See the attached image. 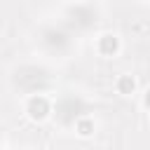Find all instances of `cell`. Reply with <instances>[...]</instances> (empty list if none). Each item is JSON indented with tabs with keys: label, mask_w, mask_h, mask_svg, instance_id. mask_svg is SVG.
<instances>
[{
	"label": "cell",
	"mask_w": 150,
	"mask_h": 150,
	"mask_svg": "<svg viewBox=\"0 0 150 150\" xmlns=\"http://www.w3.org/2000/svg\"><path fill=\"white\" fill-rule=\"evenodd\" d=\"M98 52H101L103 56H115V54L120 52V38L112 35V33L101 35V38H98Z\"/></svg>",
	"instance_id": "obj_2"
},
{
	"label": "cell",
	"mask_w": 150,
	"mask_h": 150,
	"mask_svg": "<svg viewBox=\"0 0 150 150\" xmlns=\"http://www.w3.org/2000/svg\"><path fill=\"white\" fill-rule=\"evenodd\" d=\"M26 112H28V117L33 120V122H42V120H47L49 117V112H52V105H49V101H47V96H30L28 98V103H26Z\"/></svg>",
	"instance_id": "obj_1"
},
{
	"label": "cell",
	"mask_w": 150,
	"mask_h": 150,
	"mask_svg": "<svg viewBox=\"0 0 150 150\" xmlns=\"http://www.w3.org/2000/svg\"><path fill=\"white\" fill-rule=\"evenodd\" d=\"M115 87H117V91L122 96H131L136 91V80H134V75H120V80H117Z\"/></svg>",
	"instance_id": "obj_3"
},
{
	"label": "cell",
	"mask_w": 150,
	"mask_h": 150,
	"mask_svg": "<svg viewBox=\"0 0 150 150\" xmlns=\"http://www.w3.org/2000/svg\"><path fill=\"white\" fill-rule=\"evenodd\" d=\"M94 129H96V124H94V120H89V117H82V120H77V124H75V131H77V136H82V138H89V136L94 134Z\"/></svg>",
	"instance_id": "obj_4"
}]
</instances>
